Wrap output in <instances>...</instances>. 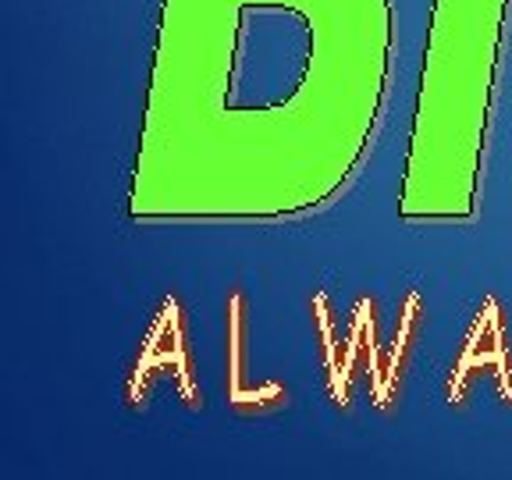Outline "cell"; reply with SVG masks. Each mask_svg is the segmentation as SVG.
Returning a JSON list of instances; mask_svg holds the SVG:
<instances>
[{"label":"cell","instance_id":"1","mask_svg":"<svg viewBox=\"0 0 512 480\" xmlns=\"http://www.w3.org/2000/svg\"><path fill=\"white\" fill-rule=\"evenodd\" d=\"M388 0H164L132 217H281L363 160Z\"/></svg>","mask_w":512,"mask_h":480}]
</instances>
